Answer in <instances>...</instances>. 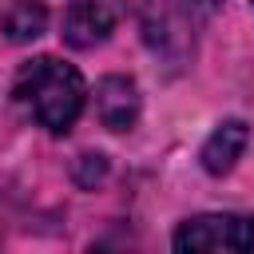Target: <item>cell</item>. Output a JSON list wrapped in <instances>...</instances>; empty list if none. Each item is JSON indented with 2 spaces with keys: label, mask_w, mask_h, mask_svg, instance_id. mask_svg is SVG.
<instances>
[{
  "label": "cell",
  "mask_w": 254,
  "mask_h": 254,
  "mask_svg": "<svg viewBox=\"0 0 254 254\" xmlns=\"http://www.w3.org/2000/svg\"><path fill=\"white\" fill-rule=\"evenodd\" d=\"M12 95H16V103L24 107L28 119H36L52 135H64L79 119L87 87H83V75L71 64L56 60V56H36L16 71Z\"/></svg>",
  "instance_id": "1"
},
{
  "label": "cell",
  "mask_w": 254,
  "mask_h": 254,
  "mask_svg": "<svg viewBox=\"0 0 254 254\" xmlns=\"http://www.w3.org/2000/svg\"><path fill=\"white\" fill-rule=\"evenodd\" d=\"M210 0H143V40L171 67L190 64L194 32L202 24V8Z\"/></svg>",
  "instance_id": "2"
},
{
  "label": "cell",
  "mask_w": 254,
  "mask_h": 254,
  "mask_svg": "<svg viewBox=\"0 0 254 254\" xmlns=\"http://www.w3.org/2000/svg\"><path fill=\"white\" fill-rule=\"evenodd\" d=\"M254 218L250 214H194L175 230V250H250Z\"/></svg>",
  "instance_id": "3"
},
{
  "label": "cell",
  "mask_w": 254,
  "mask_h": 254,
  "mask_svg": "<svg viewBox=\"0 0 254 254\" xmlns=\"http://www.w3.org/2000/svg\"><path fill=\"white\" fill-rule=\"evenodd\" d=\"M119 16H123V0H71L60 36L67 48H95L115 32Z\"/></svg>",
  "instance_id": "4"
},
{
  "label": "cell",
  "mask_w": 254,
  "mask_h": 254,
  "mask_svg": "<svg viewBox=\"0 0 254 254\" xmlns=\"http://www.w3.org/2000/svg\"><path fill=\"white\" fill-rule=\"evenodd\" d=\"M95 115L107 131H127L139 119V87L127 75H107L95 87Z\"/></svg>",
  "instance_id": "5"
},
{
  "label": "cell",
  "mask_w": 254,
  "mask_h": 254,
  "mask_svg": "<svg viewBox=\"0 0 254 254\" xmlns=\"http://www.w3.org/2000/svg\"><path fill=\"white\" fill-rule=\"evenodd\" d=\"M246 139H250V131H246L242 119H222V123L210 131V139L202 143V151H198L202 167H206L210 175H226V171L242 159Z\"/></svg>",
  "instance_id": "6"
},
{
  "label": "cell",
  "mask_w": 254,
  "mask_h": 254,
  "mask_svg": "<svg viewBox=\"0 0 254 254\" xmlns=\"http://www.w3.org/2000/svg\"><path fill=\"white\" fill-rule=\"evenodd\" d=\"M44 24H48V12H44L40 4H32V0H12V4L4 8V16H0L4 36L16 40V44L36 40V36L44 32Z\"/></svg>",
  "instance_id": "7"
}]
</instances>
